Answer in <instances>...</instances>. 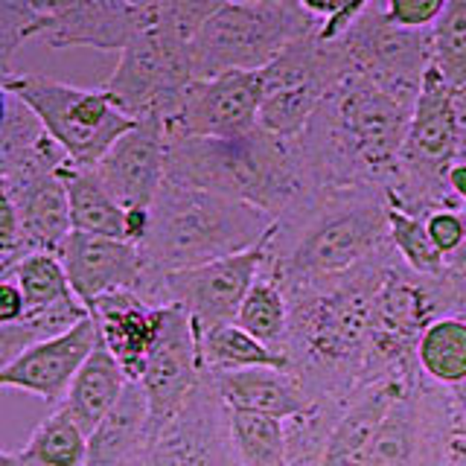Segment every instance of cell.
<instances>
[{
	"label": "cell",
	"instance_id": "9a60e30c",
	"mask_svg": "<svg viewBox=\"0 0 466 466\" xmlns=\"http://www.w3.org/2000/svg\"><path fill=\"white\" fill-rule=\"evenodd\" d=\"M204 379L198 335L189 315L178 306H160V329L143 370V393L149 400L152 429L169 422L189 402Z\"/></svg>",
	"mask_w": 466,
	"mask_h": 466
},
{
	"label": "cell",
	"instance_id": "c3c4849f",
	"mask_svg": "<svg viewBox=\"0 0 466 466\" xmlns=\"http://www.w3.org/2000/svg\"><path fill=\"white\" fill-rule=\"evenodd\" d=\"M233 4H266V0H233Z\"/></svg>",
	"mask_w": 466,
	"mask_h": 466
},
{
	"label": "cell",
	"instance_id": "5b68a950",
	"mask_svg": "<svg viewBox=\"0 0 466 466\" xmlns=\"http://www.w3.org/2000/svg\"><path fill=\"white\" fill-rule=\"evenodd\" d=\"M274 222L271 213L254 204L167 181L152 204L149 237L140 245L143 283L242 254L266 239Z\"/></svg>",
	"mask_w": 466,
	"mask_h": 466
},
{
	"label": "cell",
	"instance_id": "ab89813d",
	"mask_svg": "<svg viewBox=\"0 0 466 466\" xmlns=\"http://www.w3.org/2000/svg\"><path fill=\"white\" fill-rule=\"evenodd\" d=\"M370 4H373V0H341V9L335 12L329 21L320 24L318 38H320V41H327V44L341 41V38L347 35V29L359 21V15L370 9Z\"/></svg>",
	"mask_w": 466,
	"mask_h": 466
},
{
	"label": "cell",
	"instance_id": "f6af8a7d",
	"mask_svg": "<svg viewBox=\"0 0 466 466\" xmlns=\"http://www.w3.org/2000/svg\"><path fill=\"white\" fill-rule=\"evenodd\" d=\"M449 466H466V434H463V431H458V434H455V441H451Z\"/></svg>",
	"mask_w": 466,
	"mask_h": 466
},
{
	"label": "cell",
	"instance_id": "816d5d0a",
	"mask_svg": "<svg viewBox=\"0 0 466 466\" xmlns=\"http://www.w3.org/2000/svg\"><path fill=\"white\" fill-rule=\"evenodd\" d=\"M463 213H466V208H463Z\"/></svg>",
	"mask_w": 466,
	"mask_h": 466
},
{
	"label": "cell",
	"instance_id": "f35d334b",
	"mask_svg": "<svg viewBox=\"0 0 466 466\" xmlns=\"http://www.w3.org/2000/svg\"><path fill=\"white\" fill-rule=\"evenodd\" d=\"M449 0H385V12L393 24L405 29H431Z\"/></svg>",
	"mask_w": 466,
	"mask_h": 466
},
{
	"label": "cell",
	"instance_id": "83f0119b",
	"mask_svg": "<svg viewBox=\"0 0 466 466\" xmlns=\"http://www.w3.org/2000/svg\"><path fill=\"white\" fill-rule=\"evenodd\" d=\"M420 373L446 390L466 382V318L446 315L426 327L417 344Z\"/></svg>",
	"mask_w": 466,
	"mask_h": 466
},
{
	"label": "cell",
	"instance_id": "e0dca14e",
	"mask_svg": "<svg viewBox=\"0 0 466 466\" xmlns=\"http://www.w3.org/2000/svg\"><path fill=\"white\" fill-rule=\"evenodd\" d=\"M96 178L126 210H152L167 184V123L160 114L140 116L94 167Z\"/></svg>",
	"mask_w": 466,
	"mask_h": 466
},
{
	"label": "cell",
	"instance_id": "e575fe53",
	"mask_svg": "<svg viewBox=\"0 0 466 466\" xmlns=\"http://www.w3.org/2000/svg\"><path fill=\"white\" fill-rule=\"evenodd\" d=\"M434 67L455 87L466 85V0H449L441 21L431 26Z\"/></svg>",
	"mask_w": 466,
	"mask_h": 466
},
{
	"label": "cell",
	"instance_id": "681fc988",
	"mask_svg": "<svg viewBox=\"0 0 466 466\" xmlns=\"http://www.w3.org/2000/svg\"><path fill=\"white\" fill-rule=\"evenodd\" d=\"M458 160H466V152H463V155H461V157H458Z\"/></svg>",
	"mask_w": 466,
	"mask_h": 466
},
{
	"label": "cell",
	"instance_id": "7dc6e473",
	"mask_svg": "<svg viewBox=\"0 0 466 466\" xmlns=\"http://www.w3.org/2000/svg\"><path fill=\"white\" fill-rule=\"evenodd\" d=\"M126 4H131L135 9H155L160 6V0H126Z\"/></svg>",
	"mask_w": 466,
	"mask_h": 466
},
{
	"label": "cell",
	"instance_id": "74e56055",
	"mask_svg": "<svg viewBox=\"0 0 466 466\" xmlns=\"http://www.w3.org/2000/svg\"><path fill=\"white\" fill-rule=\"evenodd\" d=\"M426 230L431 242L437 245V251L446 257V262L451 257H458L466 248V213L463 210H434L426 216Z\"/></svg>",
	"mask_w": 466,
	"mask_h": 466
},
{
	"label": "cell",
	"instance_id": "4316f807",
	"mask_svg": "<svg viewBox=\"0 0 466 466\" xmlns=\"http://www.w3.org/2000/svg\"><path fill=\"white\" fill-rule=\"evenodd\" d=\"M201 368L210 373H233L251 368H280L289 370V359L268 344L254 339L239 324H222L198 335Z\"/></svg>",
	"mask_w": 466,
	"mask_h": 466
},
{
	"label": "cell",
	"instance_id": "2e32d148",
	"mask_svg": "<svg viewBox=\"0 0 466 466\" xmlns=\"http://www.w3.org/2000/svg\"><path fill=\"white\" fill-rule=\"evenodd\" d=\"M38 41L50 50L91 47L99 53H123L157 9H135L126 0H38Z\"/></svg>",
	"mask_w": 466,
	"mask_h": 466
},
{
	"label": "cell",
	"instance_id": "6da1fadb",
	"mask_svg": "<svg viewBox=\"0 0 466 466\" xmlns=\"http://www.w3.org/2000/svg\"><path fill=\"white\" fill-rule=\"evenodd\" d=\"M400 259L393 242L359 268L329 280L286 289L289 373L320 400L353 402L370 382V312L388 268Z\"/></svg>",
	"mask_w": 466,
	"mask_h": 466
},
{
	"label": "cell",
	"instance_id": "4dcf8cb0",
	"mask_svg": "<svg viewBox=\"0 0 466 466\" xmlns=\"http://www.w3.org/2000/svg\"><path fill=\"white\" fill-rule=\"evenodd\" d=\"M0 277H9V280L21 286L24 298H26V315L50 309V306H58L70 298H76L73 295V286H70V277L65 271L62 257L53 251L29 254L18 262V266H12Z\"/></svg>",
	"mask_w": 466,
	"mask_h": 466
},
{
	"label": "cell",
	"instance_id": "d6986e66",
	"mask_svg": "<svg viewBox=\"0 0 466 466\" xmlns=\"http://www.w3.org/2000/svg\"><path fill=\"white\" fill-rule=\"evenodd\" d=\"M58 257L65 262L73 295L85 306L111 295V291H137L143 283V257L140 245L135 242L73 230Z\"/></svg>",
	"mask_w": 466,
	"mask_h": 466
},
{
	"label": "cell",
	"instance_id": "cb8c5ba5",
	"mask_svg": "<svg viewBox=\"0 0 466 466\" xmlns=\"http://www.w3.org/2000/svg\"><path fill=\"white\" fill-rule=\"evenodd\" d=\"M0 196L12 198L15 208H18L26 242L33 248V254L62 251V245L73 233L70 196H67V184L62 172L44 175V178L29 181L18 189H0Z\"/></svg>",
	"mask_w": 466,
	"mask_h": 466
},
{
	"label": "cell",
	"instance_id": "ac0fdd59",
	"mask_svg": "<svg viewBox=\"0 0 466 466\" xmlns=\"http://www.w3.org/2000/svg\"><path fill=\"white\" fill-rule=\"evenodd\" d=\"M96 341H99L96 320L87 315L73 329L56 335L50 341L29 347L15 361L4 364L0 368V385L33 393V397H41L58 408L65 402L73 379L82 370V364L96 350Z\"/></svg>",
	"mask_w": 466,
	"mask_h": 466
},
{
	"label": "cell",
	"instance_id": "8fae6325",
	"mask_svg": "<svg viewBox=\"0 0 466 466\" xmlns=\"http://www.w3.org/2000/svg\"><path fill=\"white\" fill-rule=\"evenodd\" d=\"M266 239L242 254L155 277V280L140 286L137 295L152 306H178V309H184L193 320L196 335L222 324H237L248 291H251L262 266H266Z\"/></svg>",
	"mask_w": 466,
	"mask_h": 466
},
{
	"label": "cell",
	"instance_id": "5bb4252c",
	"mask_svg": "<svg viewBox=\"0 0 466 466\" xmlns=\"http://www.w3.org/2000/svg\"><path fill=\"white\" fill-rule=\"evenodd\" d=\"M262 70L196 79L167 116V137H242L259 128Z\"/></svg>",
	"mask_w": 466,
	"mask_h": 466
},
{
	"label": "cell",
	"instance_id": "d6a6232c",
	"mask_svg": "<svg viewBox=\"0 0 466 466\" xmlns=\"http://www.w3.org/2000/svg\"><path fill=\"white\" fill-rule=\"evenodd\" d=\"M24 458L35 466H85L87 434L73 422L62 408L44 417L29 443L21 449Z\"/></svg>",
	"mask_w": 466,
	"mask_h": 466
},
{
	"label": "cell",
	"instance_id": "484cf974",
	"mask_svg": "<svg viewBox=\"0 0 466 466\" xmlns=\"http://www.w3.org/2000/svg\"><path fill=\"white\" fill-rule=\"evenodd\" d=\"M62 175H65L67 196H70L73 230L91 233V237L126 239V208L108 193L106 184L96 178V172L67 164Z\"/></svg>",
	"mask_w": 466,
	"mask_h": 466
},
{
	"label": "cell",
	"instance_id": "bcb514c9",
	"mask_svg": "<svg viewBox=\"0 0 466 466\" xmlns=\"http://www.w3.org/2000/svg\"><path fill=\"white\" fill-rule=\"evenodd\" d=\"M0 466H35L24 458V451H12V449H4L0 451Z\"/></svg>",
	"mask_w": 466,
	"mask_h": 466
},
{
	"label": "cell",
	"instance_id": "f5cc1de1",
	"mask_svg": "<svg viewBox=\"0 0 466 466\" xmlns=\"http://www.w3.org/2000/svg\"><path fill=\"white\" fill-rule=\"evenodd\" d=\"M295 4H298V0H295Z\"/></svg>",
	"mask_w": 466,
	"mask_h": 466
},
{
	"label": "cell",
	"instance_id": "60d3db41",
	"mask_svg": "<svg viewBox=\"0 0 466 466\" xmlns=\"http://www.w3.org/2000/svg\"><path fill=\"white\" fill-rule=\"evenodd\" d=\"M26 315V298L21 286L9 280V277H0V324H15Z\"/></svg>",
	"mask_w": 466,
	"mask_h": 466
},
{
	"label": "cell",
	"instance_id": "8d00e7d4",
	"mask_svg": "<svg viewBox=\"0 0 466 466\" xmlns=\"http://www.w3.org/2000/svg\"><path fill=\"white\" fill-rule=\"evenodd\" d=\"M228 4L233 0H160V12L187 41H193L201 26L213 21Z\"/></svg>",
	"mask_w": 466,
	"mask_h": 466
},
{
	"label": "cell",
	"instance_id": "7a4b0ae2",
	"mask_svg": "<svg viewBox=\"0 0 466 466\" xmlns=\"http://www.w3.org/2000/svg\"><path fill=\"white\" fill-rule=\"evenodd\" d=\"M411 116V102L350 70L295 137L306 187L388 189L400 172Z\"/></svg>",
	"mask_w": 466,
	"mask_h": 466
},
{
	"label": "cell",
	"instance_id": "9c48e42d",
	"mask_svg": "<svg viewBox=\"0 0 466 466\" xmlns=\"http://www.w3.org/2000/svg\"><path fill=\"white\" fill-rule=\"evenodd\" d=\"M318 29L295 38L262 70L259 128L277 137L295 140L309 126L327 94L353 70L344 44L320 41Z\"/></svg>",
	"mask_w": 466,
	"mask_h": 466
},
{
	"label": "cell",
	"instance_id": "3957f363",
	"mask_svg": "<svg viewBox=\"0 0 466 466\" xmlns=\"http://www.w3.org/2000/svg\"><path fill=\"white\" fill-rule=\"evenodd\" d=\"M388 210L382 187H306L277 216L262 271L283 291L353 271L390 242Z\"/></svg>",
	"mask_w": 466,
	"mask_h": 466
},
{
	"label": "cell",
	"instance_id": "d4e9b609",
	"mask_svg": "<svg viewBox=\"0 0 466 466\" xmlns=\"http://www.w3.org/2000/svg\"><path fill=\"white\" fill-rule=\"evenodd\" d=\"M126 388H128V379L123 368L116 364V359L108 353V347L99 339L96 350L82 364V370L73 379L67 397L58 408L91 437L99 429V422L123 400Z\"/></svg>",
	"mask_w": 466,
	"mask_h": 466
},
{
	"label": "cell",
	"instance_id": "4fadbf2b",
	"mask_svg": "<svg viewBox=\"0 0 466 466\" xmlns=\"http://www.w3.org/2000/svg\"><path fill=\"white\" fill-rule=\"evenodd\" d=\"M353 70L370 76L388 94L417 106V96L434 65L431 29H405L388 18L385 9L370 6L341 38Z\"/></svg>",
	"mask_w": 466,
	"mask_h": 466
},
{
	"label": "cell",
	"instance_id": "f907efd6",
	"mask_svg": "<svg viewBox=\"0 0 466 466\" xmlns=\"http://www.w3.org/2000/svg\"><path fill=\"white\" fill-rule=\"evenodd\" d=\"M461 318H466V312H463V315H461Z\"/></svg>",
	"mask_w": 466,
	"mask_h": 466
},
{
	"label": "cell",
	"instance_id": "f546056e",
	"mask_svg": "<svg viewBox=\"0 0 466 466\" xmlns=\"http://www.w3.org/2000/svg\"><path fill=\"white\" fill-rule=\"evenodd\" d=\"M230 437L239 466H289L286 420L257 411H230Z\"/></svg>",
	"mask_w": 466,
	"mask_h": 466
},
{
	"label": "cell",
	"instance_id": "836d02e7",
	"mask_svg": "<svg viewBox=\"0 0 466 466\" xmlns=\"http://www.w3.org/2000/svg\"><path fill=\"white\" fill-rule=\"evenodd\" d=\"M388 228H390V242L397 248L400 259L408 268L422 274V277H437L446 271V257L437 251L426 230V218L411 216L405 210L390 208L388 210Z\"/></svg>",
	"mask_w": 466,
	"mask_h": 466
},
{
	"label": "cell",
	"instance_id": "44dd1931",
	"mask_svg": "<svg viewBox=\"0 0 466 466\" xmlns=\"http://www.w3.org/2000/svg\"><path fill=\"white\" fill-rule=\"evenodd\" d=\"M414 376L382 379V382H373L364 390H359L356 400L344 408V414L335 422L320 466H368L376 434L382 429L393 400L400 397Z\"/></svg>",
	"mask_w": 466,
	"mask_h": 466
},
{
	"label": "cell",
	"instance_id": "30bf717a",
	"mask_svg": "<svg viewBox=\"0 0 466 466\" xmlns=\"http://www.w3.org/2000/svg\"><path fill=\"white\" fill-rule=\"evenodd\" d=\"M443 315L434 277L411 271L402 259L388 268L370 312V382L405 379L420 370L417 344L429 324Z\"/></svg>",
	"mask_w": 466,
	"mask_h": 466
},
{
	"label": "cell",
	"instance_id": "603a6c76",
	"mask_svg": "<svg viewBox=\"0 0 466 466\" xmlns=\"http://www.w3.org/2000/svg\"><path fill=\"white\" fill-rule=\"evenodd\" d=\"M152 411L140 382H128L123 400L87 437L85 466H135L149 446Z\"/></svg>",
	"mask_w": 466,
	"mask_h": 466
},
{
	"label": "cell",
	"instance_id": "ffe728a7",
	"mask_svg": "<svg viewBox=\"0 0 466 466\" xmlns=\"http://www.w3.org/2000/svg\"><path fill=\"white\" fill-rule=\"evenodd\" d=\"M87 312L96 320L99 339L123 368L128 382H140L160 329V306L143 300L135 289L111 291L94 300Z\"/></svg>",
	"mask_w": 466,
	"mask_h": 466
},
{
	"label": "cell",
	"instance_id": "7bdbcfd3",
	"mask_svg": "<svg viewBox=\"0 0 466 466\" xmlns=\"http://www.w3.org/2000/svg\"><path fill=\"white\" fill-rule=\"evenodd\" d=\"M449 189L451 196H455V201L461 204V208H466V160H455L449 169Z\"/></svg>",
	"mask_w": 466,
	"mask_h": 466
},
{
	"label": "cell",
	"instance_id": "f1b7e54d",
	"mask_svg": "<svg viewBox=\"0 0 466 466\" xmlns=\"http://www.w3.org/2000/svg\"><path fill=\"white\" fill-rule=\"evenodd\" d=\"M87 315H91L87 306L79 298H70L58 306H50V309L29 312L21 320H15V324H0V368L26 353L29 347L50 341L56 335L82 324Z\"/></svg>",
	"mask_w": 466,
	"mask_h": 466
},
{
	"label": "cell",
	"instance_id": "b9f144b4",
	"mask_svg": "<svg viewBox=\"0 0 466 466\" xmlns=\"http://www.w3.org/2000/svg\"><path fill=\"white\" fill-rule=\"evenodd\" d=\"M298 6L306 12V15H312L315 21H329L335 12L341 9V0H298Z\"/></svg>",
	"mask_w": 466,
	"mask_h": 466
},
{
	"label": "cell",
	"instance_id": "ba28073f",
	"mask_svg": "<svg viewBox=\"0 0 466 466\" xmlns=\"http://www.w3.org/2000/svg\"><path fill=\"white\" fill-rule=\"evenodd\" d=\"M189 82H196L189 65V41L157 6L146 26L123 47L114 73L102 87L116 102V108L135 120L149 114H160L167 120L178 108Z\"/></svg>",
	"mask_w": 466,
	"mask_h": 466
},
{
	"label": "cell",
	"instance_id": "ee69618b",
	"mask_svg": "<svg viewBox=\"0 0 466 466\" xmlns=\"http://www.w3.org/2000/svg\"><path fill=\"white\" fill-rule=\"evenodd\" d=\"M451 405H455V417H458V431H466V382L449 390Z\"/></svg>",
	"mask_w": 466,
	"mask_h": 466
},
{
	"label": "cell",
	"instance_id": "52a82bcc",
	"mask_svg": "<svg viewBox=\"0 0 466 466\" xmlns=\"http://www.w3.org/2000/svg\"><path fill=\"white\" fill-rule=\"evenodd\" d=\"M4 91L15 94L35 111L47 135L62 146L76 167L94 169L126 131L135 116L116 108L106 87H73L41 73H4Z\"/></svg>",
	"mask_w": 466,
	"mask_h": 466
},
{
	"label": "cell",
	"instance_id": "1f68e13d",
	"mask_svg": "<svg viewBox=\"0 0 466 466\" xmlns=\"http://www.w3.org/2000/svg\"><path fill=\"white\" fill-rule=\"evenodd\" d=\"M237 324L248 329L259 339L262 344H268L283 353L286 332H289V300L280 283L274 280L268 271H259L257 283L248 291V298L239 309Z\"/></svg>",
	"mask_w": 466,
	"mask_h": 466
},
{
	"label": "cell",
	"instance_id": "8992f818",
	"mask_svg": "<svg viewBox=\"0 0 466 466\" xmlns=\"http://www.w3.org/2000/svg\"><path fill=\"white\" fill-rule=\"evenodd\" d=\"M318 26L320 21L306 15L295 0L228 4L189 41L193 76L216 79L225 73L266 70L291 41Z\"/></svg>",
	"mask_w": 466,
	"mask_h": 466
},
{
	"label": "cell",
	"instance_id": "db71d44e",
	"mask_svg": "<svg viewBox=\"0 0 466 466\" xmlns=\"http://www.w3.org/2000/svg\"><path fill=\"white\" fill-rule=\"evenodd\" d=\"M463 434H466V431H463Z\"/></svg>",
	"mask_w": 466,
	"mask_h": 466
},
{
	"label": "cell",
	"instance_id": "7c38bea8",
	"mask_svg": "<svg viewBox=\"0 0 466 466\" xmlns=\"http://www.w3.org/2000/svg\"><path fill=\"white\" fill-rule=\"evenodd\" d=\"M458 417L449 390L417 373L393 400L368 466H449Z\"/></svg>",
	"mask_w": 466,
	"mask_h": 466
},
{
	"label": "cell",
	"instance_id": "277c9868",
	"mask_svg": "<svg viewBox=\"0 0 466 466\" xmlns=\"http://www.w3.org/2000/svg\"><path fill=\"white\" fill-rule=\"evenodd\" d=\"M167 181L280 216L303 189L295 140L254 128L242 137H167Z\"/></svg>",
	"mask_w": 466,
	"mask_h": 466
},
{
	"label": "cell",
	"instance_id": "7402d4cb",
	"mask_svg": "<svg viewBox=\"0 0 466 466\" xmlns=\"http://www.w3.org/2000/svg\"><path fill=\"white\" fill-rule=\"evenodd\" d=\"M210 379L230 411H257L280 420H295L309 414L318 405L312 393L300 385V379L280 368L210 373Z\"/></svg>",
	"mask_w": 466,
	"mask_h": 466
},
{
	"label": "cell",
	"instance_id": "d590c367",
	"mask_svg": "<svg viewBox=\"0 0 466 466\" xmlns=\"http://www.w3.org/2000/svg\"><path fill=\"white\" fill-rule=\"evenodd\" d=\"M41 29V6L38 0H0V58L4 73L18 47L38 38Z\"/></svg>",
	"mask_w": 466,
	"mask_h": 466
}]
</instances>
